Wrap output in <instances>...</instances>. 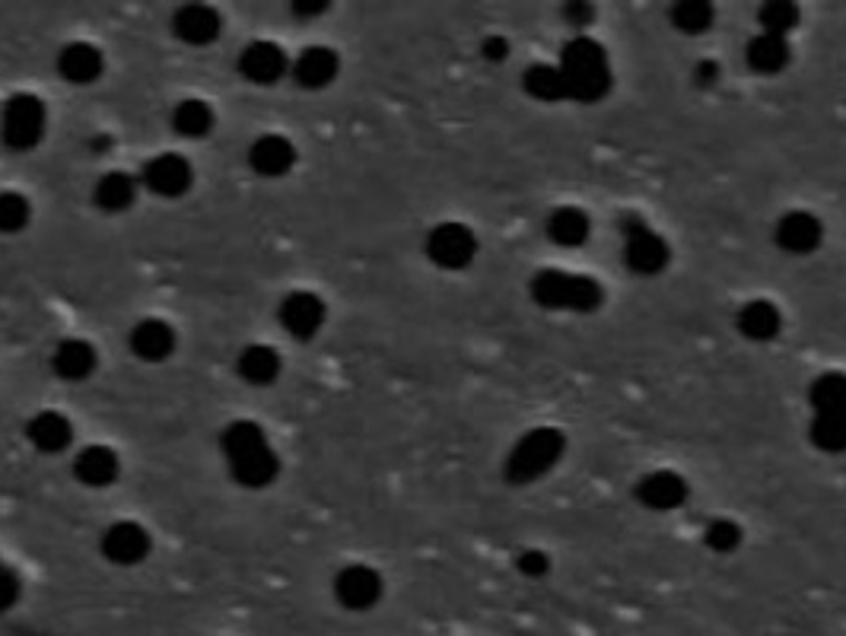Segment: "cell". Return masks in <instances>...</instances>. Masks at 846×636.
<instances>
[{
    "label": "cell",
    "instance_id": "cell-1",
    "mask_svg": "<svg viewBox=\"0 0 846 636\" xmlns=\"http://www.w3.org/2000/svg\"><path fill=\"white\" fill-rule=\"evenodd\" d=\"M220 448H223V458L230 462V474L235 477V484H242L249 491H261V487L274 484L281 474V458L255 421H235L226 426L220 436Z\"/></svg>",
    "mask_w": 846,
    "mask_h": 636
},
{
    "label": "cell",
    "instance_id": "cell-2",
    "mask_svg": "<svg viewBox=\"0 0 846 636\" xmlns=\"http://www.w3.org/2000/svg\"><path fill=\"white\" fill-rule=\"evenodd\" d=\"M557 68L564 73L566 90H570L573 102L595 105V102H602L605 95L612 93V58H608V51H605L602 42H595L588 36H576V39H570L561 48Z\"/></svg>",
    "mask_w": 846,
    "mask_h": 636
},
{
    "label": "cell",
    "instance_id": "cell-3",
    "mask_svg": "<svg viewBox=\"0 0 846 636\" xmlns=\"http://www.w3.org/2000/svg\"><path fill=\"white\" fill-rule=\"evenodd\" d=\"M532 303L547 312L592 315L605 303V286L588 274H573L564 267H541L528 283Z\"/></svg>",
    "mask_w": 846,
    "mask_h": 636
},
{
    "label": "cell",
    "instance_id": "cell-4",
    "mask_svg": "<svg viewBox=\"0 0 846 636\" xmlns=\"http://www.w3.org/2000/svg\"><path fill=\"white\" fill-rule=\"evenodd\" d=\"M566 455V433L557 426H535L528 430L516 446L510 448L503 462V477L510 487H528L551 474Z\"/></svg>",
    "mask_w": 846,
    "mask_h": 636
},
{
    "label": "cell",
    "instance_id": "cell-5",
    "mask_svg": "<svg viewBox=\"0 0 846 636\" xmlns=\"http://www.w3.org/2000/svg\"><path fill=\"white\" fill-rule=\"evenodd\" d=\"M617 230L624 239V264L639 277H656L672 261V245L662 233H656L639 213H624L617 220Z\"/></svg>",
    "mask_w": 846,
    "mask_h": 636
},
{
    "label": "cell",
    "instance_id": "cell-6",
    "mask_svg": "<svg viewBox=\"0 0 846 636\" xmlns=\"http://www.w3.org/2000/svg\"><path fill=\"white\" fill-rule=\"evenodd\" d=\"M48 112L46 102L32 93H17L0 115V138L13 150H32L46 138Z\"/></svg>",
    "mask_w": 846,
    "mask_h": 636
},
{
    "label": "cell",
    "instance_id": "cell-7",
    "mask_svg": "<svg viewBox=\"0 0 846 636\" xmlns=\"http://www.w3.org/2000/svg\"><path fill=\"white\" fill-rule=\"evenodd\" d=\"M426 259L443 271H465L477 259V236L465 223H440L426 236Z\"/></svg>",
    "mask_w": 846,
    "mask_h": 636
},
{
    "label": "cell",
    "instance_id": "cell-8",
    "mask_svg": "<svg viewBox=\"0 0 846 636\" xmlns=\"http://www.w3.org/2000/svg\"><path fill=\"white\" fill-rule=\"evenodd\" d=\"M634 496L639 506H646L653 513H675V509H682L684 503H687L691 484L678 472H672V468H658V472L643 474L636 481Z\"/></svg>",
    "mask_w": 846,
    "mask_h": 636
},
{
    "label": "cell",
    "instance_id": "cell-9",
    "mask_svg": "<svg viewBox=\"0 0 846 636\" xmlns=\"http://www.w3.org/2000/svg\"><path fill=\"white\" fill-rule=\"evenodd\" d=\"M278 319H281L283 331H286L290 337H296V341H312V337L322 331V325H325L329 309L322 303V296L306 293V290H296V293H290L281 303Z\"/></svg>",
    "mask_w": 846,
    "mask_h": 636
},
{
    "label": "cell",
    "instance_id": "cell-10",
    "mask_svg": "<svg viewBox=\"0 0 846 636\" xmlns=\"http://www.w3.org/2000/svg\"><path fill=\"white\" fill-rule=\"evenodd\" d=\"M334 598L348 612H370L382 598V576L366 564L344 566L334 579Z\"/></svg>",
    "mask_w": 846,
    "mask_h": 636
},
{
    "label": "cell",
    "instance_id": "cell-11",
    "mask_svg": "<svg viewBox=\"0 0 846 636\" xmlns=\"http://www.w3.org/2000/svg\"><path fill=\"white\" fill-rule=\"evenodd\" d=\"M774 242L786 255H812L824 242L822 220L812 211H786L776 220Z\"/></svg>",
    "mask_w": 846,
    "mask_h": 636
},
{
    "label": "cell",
    "instance_id": "cell-12",
    "mask_svg": "<svg viewBox=\"0 0 846 636\" xmlns=\"http://www.w3.org/2000/svg\"><path fill=\"white\" fill-rule=\"evenodd\" d=\"M99 547H102L105 561H112L115 566H138L141 561H147L153 542H150V532L138 522H115L105 528Z\"/></svg>",
    "mask_w": 846,
    "mask_h": 636
},
{
    "label": "cell",
    "instance_id": "cell-13",
    "mask_svg": "<svg viewBox=\"0 0 846 636\" xmlns=\"http://www.w3.org/2000/svg\"><path fill=\"white\" fill-rule=\"evenodd\" d=\"M194 182L191 163L179 153H160L143 165V185L160 198H182Z\"/></svg>",
    "mask_w": 846,
    "mask_h": 636
},
{
    "label": "cell",
    "instance_id": "cell-14",
    "mask_svg": "<svg viewBox=\"0 0 846 636\" xmlns=\"http://www.w3.org/2000/svg\"><path fill=\"white\" fill-rule=\"evenodd\" d=\"M286 71H290L286 51H283L281 46H274V42H252V46L242 48V54H239V73H242L249 83L271 87V83H278Z\"/></svg>",
    "mask_w": 846,
    "mask_h": 636
},
{
    "label": "cell",
    "instance_id": "cell-15",
    "mask_svg": "<svg viewBox=\"0 0 846 636\" xmlns=\"http://www.w3.org/2000/svg\"><path fill=\"white\" fill-rule=\"evenodd\" d=\"M128 344H131L134 356L143 360V363H163V360L175 354L179 337H175V329L169 322H163V319H143V322H138L131 329Z\"/></svg>",
    "mask_w": 846,
    "mask_h": 636
},
{
    "label": "cell",
    "instance_id": "cell-16",
    "mask_svg": "<svg viewBox=\"0 0 846 636\" xmlns=\"http://www.w3.org/2000/svg\"><path fill=\"white\" fill-rule=\"evenodd\" d=\"M220 13L208 3H185L175 10L172 17V32L185 42V46H211L220 36Z\"/></svg>",
    "mask_w": 846,
    "mask_h": 636
},
{
    "label": "cell",
    "instance_id": "cell-17",
    "mask_svg": "<svg viewBox=\"0 0 846 636\" xmlns=\"http://www.w3.org/2000/svg\"><path fill=\"white\" fill-rule=\"evenodd\" d=\"M249 165L264 179L286 175L296 165V147L283 134H261L259 141L249 147Z\"/></svg>",
    "mask_w": 846,
    "mask_h": 636
},
{
    "label": "cell",
    "instance_id": "cell-18",
    "mask_svg": "<svg viewBox=\"0 0 846 636\" xmlns=\"http://www.w3.org/2000/svg\"><path fill=\"white\" fill-rule=\"evenodd\" d=\"M544 233L561 249H583L586 239L592 236V216L583 208H576V204L554 208V211L547 213Z\"/></svg>",
    "mask_w": 846,
    "mask_h": 636
},
{
    "label": "cell",
    "instance_id": "cell-19",
    "mask_svg": "<svg viewBox=\"0 0 846 636\" xmlns=\"http://www.w3.org/2000/svg\"><path fill=\"white\" fill-rule=\"evenodd\" d=\"M290 71H293V80H296L303 90H325L329 83H334V77L341 71V58H338V51H331V48H306V51L290 64Z\"/></svg>",
    "mask_w": 846,
    "mask_h": 636
},
{
    "label": "cell",
    "instance_id": "cell-20",
    "mask_svg": "<svg viewBox=\"0 0 846 636\" xmlns=\"http://www.w3.org/2000/svg\"><path fill=\"white\" fill-rule=\"evenodd\" d=\"M735 325H738V334L754 341V344H771L783 331V312L771 300H752V303L738 309Z\"/></svg>",
    "mask_w": 846,
    "mask_h": 636
},
{
    "label": "cell",
    "instance_id": "cell-21",
    "mask_svg": "<svg viewBox=\"0 0 846 636\" xmlns=\"http://www.w3.org/2000/svg\"><path fill=\"white\" fill-rule=\"evenodd\" d=\"M102 71H105V58L90 42H71V46L61 48V54H58V73L68 83L87 87V83H95L102 77Z\"/></svg>",
    "mask_w": 846,
    "mask_h": 636
},
{
    "label": "cell",
    "instance_id": "cell-22",
    "mask_svg": "<svg viewBox=\"0 0 846 636\" xmlns=\"http://www.w3.org/2000/svg\"><path fill=\"white\" fill-rule=\"evenodd\" d=\"M745 61L754 73H764V77H774V73H783L793 61V46L789 39L783 36H767V32H757L748 48H745Z\"/></svg>",
    "mask_w": 846,
    "mask_h": 636
},
{
    "label": "cell",
    "instance_id": "cell-23",
    "mask_svg": "<svg viewBox=\"0 0 846 636\" xmlns=\"http://www.w3.org/2000/svg\"><path fill=\"white\" fill-rule=\"evenodd\" d=\"M26 436H29V443L39 448V452L58 455V452H64L73 443V426L61 411H42V414H36L29 421Z\"/></svg>",
    "mask_w": 846,
    "mask_h": 636
},
{
    "label": "cell",
    "instance_id": "cell-24",
    "mask_svg": "<svg viewBox=\"0 0 846 636\" xmlns=\"http://www.w3.org/2000/svg\"><path fill=\"white\" fill-rule=\"evenodd\" d=\"M118 472H121V462L109 446H87L73 462L77 481L87 487H109L118 481Z\"/></svg>",
    "mask_w": 846,
    "mask_h": 636
},
{
    "label": "cell",
    "instance_id": "cell-25",
    "mask_svg": "<svg viewBox=\"0 0 846 636\" xmlns=\"http://www.w3.org/2000/svg\"><path fill=\"white\" fill-rule=\"evenodd\" d=\"M95 351L90 341H61L51 354V370L68 382H80V378L93 376L95 370Z\"/></svg>",
    "mask_w": 846,
    "mask_h": 636
},
{
    "label": "cell",
    "instance_id": "cell-26",
    "mask_svg": "<svg viewBox=\"0 0 846 636\" xmlns=\"http://www.w3.org/2000/svg\"><path fill=\"white\" fill-rule=\"evenodd\" d=\"M281 354L268 344H249L239 360H235V370L239 376L245 378L249 385H271L281 376Z\"/></svg>",
    "mask_w": 846,
    "mask_h": 636
},
{
    "label": "cell",
    "instance_id": "cell-27",
    "mask_svg": "<svg viewBox=\"0 0 846 636\" xmlns=\"http://www.w3.org/2000/svg\"><path fill=\"white\" fill-rule=\"evenodd\" d=\"M522 90L538 102H564L570 99L564 73L557 64H528L522 73Z\"/></svg>",
    "mask_w": 846,
    "mask_h": 636
},
{
    "label": "cell",
    "instance_id": "cell-28",
    "mask_svg": "<svg viewBox=\"0 0 846 636\" xmlns=\"http://www.w3.org/2000/svg\"><path fill=\"white\" fill-rule=\"evenodd\" d=\"M138 198V182L124 172H109L95 182L93 201L99 211L105 213H121L128 211Z\"/></svg>",
    "mask_w": 846,
    "mask_h": 636
},
{
    "label": "cell",
    "instance_id": "cell-29",
    "mask_svg": "<svg viewBox=\"0 0 846 636\" xmlns=\"http://www.w3.org/2000/svg\"><path fill=\"white\" fill-rule=\"evenodd\" d=\"M808 404L815 414H846V373H822L812 378Z\"/></svg>",
    "mask_w": 846,
    "mask_h": 636
},
{
    "label": "cell",
    "instance_id": "cell-30",
    "mask_svg": "<svg viewBox=\"0 0 846 636\" xmlns=\"http://www.w3.org/2000/svg\"><path fill=\"white\" fill-rule=\"evenodd\" d=\"M668 20L684 36H701L716 23V7L709 0H678L668 7Z\"/></svg>",
    "mask_w": 846,
    "mask_h": 636
},
{
    "label": "cell",
    "instance_id": "cell-31",
    "mask_svg": "<svg viewBox=\"0 0 846 636\" xmlns=\"http://www.w3.org/2000/svg\"><path fill=\"white\" fill-rule=\"evenodd\" d=\"M172 128L182 138H208L213 131V109L204 99H185L172 109Z\"/></svg>",
    "mask_w": 846,
    "mask_h": 636
},
{
    "label": "cell",
    "instance_id": "cell-32",
    "mask_svg": "<svg viewBox=\"0 0 846 636\" xmlns=\"http://www.w3.org/2000/svg\"><path fill=\"white\" fill-rule=\"evenodd\" d=\"M808 440L827 455L846 452V414H815V421L808 426Z\"/></svg>",
    "mask_w": 846,
    "mask_h": 636
},
{
    "label": "cell",
    "instance_id": "cell-33",
    "mask_svg": "<svg viewBox=\"0 0 846 636\" xmlns=\"http://www.w3.org/2000/svg\"><path fill=\"white\" fill-rule=\"evenodd\" d=\"M757 23H761V32L786 39L799 26V7L793 0H767V3H761Z\"/></svg>",
    "mask_w": 846,
    "mask_h": 636
},
{
    "label": "cell",
    "instance_id": "cell-34",
    "mask_svg": "<svg viewBox=\"0 0 846 636\" xmlns=\"http://www.w3.org/2000/svg\"><path fill=\"white\" fill-rule=\"evenodd\" d=\"M745 542V532L735 518H713L704 528V544L713 554H735Z\"/></svg>",
    "mask_w": 846,
    "mask_h": 636
},
{
    "label": "cell",
    "instance_id": "cell-35",
    "mask_svg": "<svg viewBox=\"0 0 846 636\" xmlns=\"http://www.w3.org/2000/svg\"><path fill=\"white\" fill-rule=\"evenodd\" d=\"M29 216H32V208L23 194H17V191L0 194V233H7V236L20 233L29 226Z\"/></svg>",
    "mask_w": 846,
    "mask_h": 636
},
{
    "label": "cell",
    "instance_id": "cell-36",
    "mask_svg": "<svg viewBox=\"0 0 846 636\" xmlns=\"http://www.w3.org/2000/svg\"><path fill=\"white\" fill-rule=\"evenodd\" d=\"M516 569L525 579H544L551 573V557L538 547H525V551H518Z\"/></svg>",
    "mask_w": 846,
    "mask_h": 636
},
{
    "label": "cell",
    "instance_id": "cell-37",
    "mask_svg": "<svg viewBox=\"0 0 846 636\" xmlns=\"http://www.w3.org/2000/svg\"><path fill=\"white\" fill-rule=\"evenodd\" d=\"M17 598H20V576L10 566L0 564V612L13 608Z\"/></svg>",
    "mask_w": 846,
    "mask_h": 636
},
{
    "label": "cell",
    "instance_id": "cell-38",
    "mask_svg": "<svg viewBox=\"0 0 846 636\" xmlns=\"http://www.w3.org/2000/svg\"><path fill=\"white\" fill-rule=\"evenodd\" d=\"M564 20L576 29H586V26L595 23V7L586 3V0H570L564 3Z\"/></svg>",
    "mask_w": 846,
    "mask_h": 636
},
{
    "label": "cell",
    "instance_id": "cell-39",
    "mask_svg": "<svg viewBox=\"0 0 846 636\" xmlns=\"http://www.w3.org/2000/svg\"><path fill=\"white\" fill-rule=\"evenodd\" d=\"M481 58L491 61V64H503V61L510 58V42H506L503 36H487V39L481 42Z\"/></svg>",
    "mask_w": 846,
    "mask_h": 636
},
{
    "label": "cell",
    "instance_id": "cell-40",
    "mask_svg": "<svg viewBox=\"0 0 846 636\" xmlns=\"http://www.w3.org/2000/svg\"><path fill=\"white\" fill-rule=\"evenodd\" d=\"M719 77H723L719 64H716V61H709V58H704V61L694 68V83H697L701 90H713V87L719 83Z\"/></svg>",
    "mask_w": 846,
    "mask_h": 636
},
{
    "label": "cell",
    "instance_id": "cell-41",
    "mask_svg": "<svg viewBox=\"0 0 846 636\" xmlns=\"http://www.w3.org/2000/svg\"><path fill=\"white\" fill-rule=\"evenodd\" d=\"M329 0H296L293 3V13L296 17H322V13H329Z\"/></svg>",
    "mask_w": 846,
    "mask_h": 636
}]
</instances>
